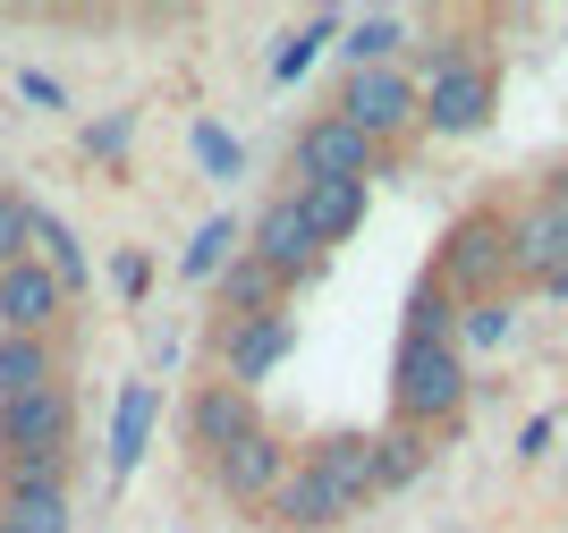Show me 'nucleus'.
Here are the masks:
<instances>
[{
  "label": "nucleus",
  "mask_w": 568,
  "mask_h": 533,
  "mask_svg": "<svg viewBox=\"0 0 568 533\" xmlns=\"http://www.w3.org/2000/svg\"><path fill=\"white\" fill-rule=\"evenodd\" d=\"M297 465H314L323 483H339L356 509L382 500V491H374V432H314V441L297 449Z\"/></svg>",
  "instance_id": "15"
},
{
  "label": "nucleus",
  "mask_w": 568,
  "mask_h": 533,
  "mask_svg": "<svg viewBox=\"0 0 568 533\" xmlns=\"http://www.w3.org/2000/svg\"><path fill=\"white\" fill-rule=\"evenodd\" d=\"M399 339H458V305H450V288H442L433 271L407 288V322H399Z\"/></svg>",
  "instance_id": "25"
},
{
  "label": "nucleus",
  "mask_w": 568,
  "mask_h": 533,
  "mask_svg": "<svg viewBox=\"0 0 568 533\" xmlns=\"http://www.w3.org/2000/svg\"><path fill=\"white\" fill-rule=\"evenodd\" d=\"M246 255L255 263H272V271L288 279V288H306L314 271H323V246H314V229H306V212H297V186H281L272 204L246 221Z\"/></svg>",
  "instance_id": "10"
},
{
  "label": "nucleus",
  "mask_w": 568,
  "mask_h": 533,
  "mask_svg": "<svg viewBox=\"0 0 568 533\" xmlns=\"http://www.w3.org/2000/svg\"><path fill=\"white\" fill-rule=\"evenodd\" d=\"M237 255H246V229H237L230 212H213V221H204V229L187 237V255H179V271H187L195 288H204V279H221V271H230Z\"/></svg>",
  "instance_id": "23"
},
{
  "label": "nucleus",
  "mask_w": 568,
  "mask_h": 533,
  "mask_svg": "<svg viewBox=\"0 0 568 533\" xmlns=\"http://www.w3.org/2000/svg\"><path fill=\"white\" fill-rule=\"evenodd\" d=\"M339 51H348V69H399L407 18H399V9H365V18L339 25Z\"/></svg>",
  "instance_id": "19"
},
{
  "label": "nucleus",
  "mask_w": 568,
  "mask_h": 533,
  "mask_svg": "<svg viewBox=\"0 0 568 533\" xmlns=\"http://www.w3.org/2000/svg\"><path fill=\"white\" fill-rule=\"evenodd\" d=\"M551 271H568V186L560 178L509 212V288H544Z\"/></svg>",
  "instance_id": "7"
},
{
  "label": "nucleus",
  "mask_w": 568,
  "mask_h": 533,
  "mask_svg": "<svg viewBox=\"0 0 568 533\" xmlns=\"http://www.w3.org/2000/svg\"><path fill=\"white\" fill-rule=\"evenodd\" d=\"M297 212H306L314 246L332 255V246H348V237H356V221H365V186H356V178H323V186H297Z\"/></svg>",
  "instance_id": "17"
},
{
  "label": "nucleus",
  "mask_w": 568,
  "mask_h": 533,
  "mask_svg": "<svg viewBox=\"0 0 568 533\" xmlns=\"http://www.w3.org/2000/svg\"><path fill=\"white\" fill-rule=\"evenodd\" d=\"M509 330H518V305H509V297L458 305V356H467V348H500V339H509Z\"/></svg>",
  "instance_id": "27"
},
{
  "label": "nucleus",
  "mask_w": 568,
  "mask_h": 533,
  "mask_svg": "<svg viewBox=\"0 0 568 533\" xmlns=\"http://www.w3.org/2000/svg\"><path fill=\"white\" fill-rule=\"evenodd\" d=\"M26 229H34V204H26L18 186H0V271L34 255V246H26Z\"/></svg>",
  "instance_id": "28"
},
{
  "label": "nucleus",
  "mask_w": 568,
  "mask_h": 533,
  "mask_svg": "<svg viewBox=\"0 0 568 533\" xmlns=\"http://www.w3.org/2000/svg\"><path fill=\"white\" fill-rule=\"evenodd\" d=\"M560 186H568V170H560Z\"/></svg>",
  "instance_id": "34"
},
{
  "label": "nucleus",
  "mask_w": 568,
  "mask_h": 533,
  "mask_svg": "<svg viewBox=\"0 0 568 533\" xmlns=\"http://www.w3.org/2000/svg\"><path fill=\"white\" fill-rule=\"evenodd\" d=\"M26 246H34V263H43L69 297H85V246H77L69 221H51V212H34V229H26Z\"/></svg>",
  "instance_id": "22"
},
{
  "label": "nucleus",
  "mask_w": 568,
  "mask_h": 533,
  "mask_svg": "<svg viewBox=\"0 0 568 533\" xmlns=\"http://www.w3.org/2000/svg\"><path fill=\"white\" fill-rule=\"evenodd\" d=\"M475 398V372L458 356V339H399L390 356V423L407 432H450Z\"/></svg>",
  "instance_id": "1"
},
{
  "label": "nucleus",
  "mask_w": 568,
  "mask_h": 533,
  "mask_svg": "<svg viewBox=\"0 0 568 533\" xmlns=\"http://www.w3.org/2000/svg\"><path fill=\"white\" fill-rule=\"evenodd\" d=\"M382 170V144L374 136H356L339 111H314L297 136H288V178L297 186H323V178H356V186H374Z\"/></svg>",
  "instance_id": "6"
},
{
  "label": "nucleus",
  "mask_w": 568,
  "mask_h": 533,
  "mask_svg": "<svg viewBox=\"0 0 568 533\" xmlns=\"http://www.w3.org/2000/svg\"><path fill=\"white\" fill-rule=\"evenodd\" d=\"M153 416H162V381H119L111 398V474L128 483L144 458V441H153Z\"/></svg>",
  "instance_id": "16"
},
{
  "label": "nucleus",
  "mask_w": 568,
  "mask_h": 533,
  "mask_svg": "<svg viewBox=\"0 0 568 533\" xmlns=\"http://www.w3.org/2000/svg\"><path fill=\"white\" fill-rule=\"evenodd\" d=\"M111 288L128 305H144V297H153V255H144V246H119V255H111Z\"/></svg>",
  "instance_id": "30"
},
{
  "label": "nucleus",
  "mask_w": 568,
  "mask_h": 533,
  "mask_svg": "<svg viewBox=\"0 0 568 533\" xmlns=\"http://www.w3.org/2000/svg\"><path fill=\"white\" fill-rule=\"evenodd\" d=\"M416 85H425V127L433 136H484L493 111H500V69L467 43H442Z\"/></svg>",
  "instance_id": "3"
},
{
  "label": "nucleus",
  "mask_w": 568,
  "mask_h": 533,
  "mask_svg": "<svg viewBox=\"0 0 568 533\" xmlns=\"http://www.w3.org/2000/svg\"><path fill=\"white\" fill-rule=\"evenodd\" d=\"M18 93L34 102V111H69V85H60L51 69H18Z\"/></svg>",
  "instance_id": "31"
},
{
  "label": "nucleus",
  "mask_w": 568,
  "mask_h": 533,
  "mask_svg": "<svg viewBox=\"0 0 568 533\" xmlns=\"http://www.w3.org/2000/svg\"><path fill=\"white\" fill-rule=\"evenodd\" d=\"M339 25H348L339 9H314L306 25H288V34H281V51H272V85H297V76H306L314 60H323V43H339Z\"/></svg>",
  "instance_id": "21"
},
{
  "label": "nucleus",
  "mask_w": 568,
  "mask_h": 533,
  "mask_svg": "<svg viewBox=\"0 0 568 533\" xmlns=\"http://www.w3.org/2000/svg\"><path fill=\"white\" fill-rule=\"evenodd\" d=\"M288 348H297V322H288V314H263V322H213L221 381H237V390L272 381V372L288 365Z\"/></svg>",
  "instance_id": "12"
},
{
  "label": "nucleus",
  "mask_w": 568,
  "mask_h": 533,
  "mask_svg": "<svg viewBox=\"0 0 568 533\" xmlns=\"http://www.w3.org/2000/svg\"><path fill=\"white\" fill-rule=\"evenodd\" d=\"M339 119H348L356 136H374L382 153L390 144H407L416 127H425V85H416V69H348V85H339V102H332Z\"/></svg>",
  "instance_id": "5"
},
{
  "label": "nucleus",
  "mask_w": 568,
  "mask_h": 533,
  "mask_svg": "<svg viewBox=\"0 0 568 533\" xmlns=\"http://www.w3.org/2000/svg\"><path fill=\"white\" fill-rule=\"evenodd\" d=\"M187 144H195V162H204V178H221V186H230V178H246V144H237L230 127H221V119H195V127H187Z\"/></svg>",
  "instance_id": "26"
},
{
  "label": "nucleus",
  "mask_w": 568,
  "mask_h": 533,
  "mask_svg": "<svg viewBox=\"0 0 568 533\" xmlns=\"http://www.w3.org/2000/svg\"><path fill=\"white\" fill-rule=\"evenodd\" d=\"M0 533H18V525H0Z\"/></svg>",
  "instance_id": "33"
},
{
  "label": "nucleus",
  "mask_w": 568,
  "mask_h": 533,
  "mask_svg": "<svg viewBox=\"0 0 568 533\" xmlns=\"http://www.w3.org/2000/svg\"><path fill=\"white\" fill-rule=\"evenodd\" d=\"M69 381V339H0V398H34Z\"/></svg>",
  "instance_id": "18"
},
{
  "label": "nucleus",
  "mask_w": 568,
  "mask_h": 533,
  "mask_svg": "<svg viewBox=\"0 0 568 533\" xmlns=\"http://www.w3.org/2000/svg\"><path fill=\"white\" fill-rule=\"evenodd\" d=\"M179 432H187L195 458L213 465L221 449H237L246 432H263V407H255V390H237V381H195V390L179 398Z\"/></svg>",
  "instance_id": "8"
},
{
  "label": "nucleus",
  "mask_w": 568,
  "mask_h": 533,
  "mask_svg": "<svg viewBox=\"0 0 568 533\" xmlns=\"http://www.w3.org/2000/svg\"><path fill=\"white\" fill-rule=\"evenodd\" d=\"M85 153H94V162H119V153H128V144H136V111H111V119H94V127H85Z\"/></svg>",
  "instance_id": "29"
},
{
  "label": "nucleus",
  "mask_w": 568,
  "mask_h": 533,
  "mask_svg": "<svg viewBox=\"0 0 568 533\" xmlns=\"http://www.w3.org/2000/svg\"><path fill=\"white\" fill-rule=\"evenodd\" d=\"M425 465H433V432H407V423L374 432V491H407Z\"/></svg>",
  "instance_id": "20"
},
{
  "label": "nucleus",
  "mask_w": 568,
  "mask_h": 533,
  "mask_svg": "<svg viewBox=\"0 0 568 533\" xmlns=\"http://www.w3.org/2000/svg\"><path fill=\"white\" fill-rule=\"evenodd\" d=\"M551 432H560V423H551V416H535V423L518 432V458H544V449H551Z\"/></svg>",
  "instance_id": "32"
},
{
  "label": "nucleus",
  "mask_w": 568,
  "mask_h": 533,
  "mask_svg": "<svg viewBox=\"0 0 568 533\" xmlns=\"http://www.w3.org/2000/svg\"><path fill=\"white\" fill-rule=\"evenodd\" d=\"M77 381L34 398H0V465H77Z\"/></svg>",
  "instance_id": "4"
},
{
  "label": "nucleus",
  "mask_w": 568,
  "mask_h": 533,
  "mask_svg": "<svg viewBox=\"0 0 568 533\" xmlns=\"http://www.w3.org/2000/svg\"><path fill=\"white\" fill-rule=\"evenodd\" d=\"M288 465H297V441H281V432L263 423V432H246L237 449L213 458V491L230 500V509H263V500L288 483Z\"/></svg>",
  "instance_id": "11"
},
{
  "label": "nucleus",
  "mask_w": 568,
  "mask_h": 533,
  "mask_svg": "<svg viewBox=\"0 0 568 533\" xmlns=\"http://www.w3.org/2000/svg\"><path fill=\"white\" fill-rule=\"evenodd\" d=\"M433 279L450 288V305L509 297V212L500 204L458 212L450 229H442V246H433Z\"/></svg>",
  "instance_id": "2"
},
{
  "label": "nucleus",
  "mask_w": 568,
  "mask_h": 533,
  "mask_svg": "<svg viewBox=\"0 0 568 533\" xmlns=\"http://www.w3.org/2000/svg\"><path fill=\"white\" fill-rule=\"evenodd\" d=\"M263 314H288V279L272 263L237 255L230 271L213 279V322H263Z\"/></svg>",
  "instance_id": "14"
},
{
  "label": "nucleus",
  "mask_w": 568,
  "mask_h": 533,
  "mask_svg": "<svg viewBox=\"0 0 568 533\" xmlns=\"http://www.w3.org/2000/svg\"><path fill=\"white\" fill-rule=\"evenodd\" d=\"M69 322H77V297L34 255L0 271V339H60Z\"/></svg>",
  "instance_id": "9"
},
{
  "label": "nucleus",
  "mask_w": 568,
  "mask_h": 533,
  "mask_svg": "<svg viewBox=\"0 0 568 533\" xmlns=\"http://www.w3.org/2000/svg\"><path fill=\"white\" fill-rule=\"evenodd\" d=\"M348 516H356V500L339 483H323L314 465H288V483L255 509V525H272V533H339Z\"/></svg>",
  "instance_id": "13"
},
{
  "label": "nucleus",
  "mask_w": 568,
  "mask_h": 533,
  "mask_svg": "<svg viewBox=\"0 0 568 533\" xmlns=\"http://www.w3.org/2000/svg\"><path fill=\"white\" fill-rule=\"evenodd\" d=\"M0 525H18V533H77V491H9V500H0Z\"/></svg>",
  "instance_id": "24"
}]
</instances>
